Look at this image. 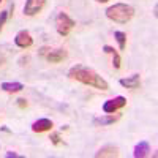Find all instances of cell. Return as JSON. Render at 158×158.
<instances>
[{"label": "cell", "mask_w": 158, "mask_h": 158, "mask_svg": "<svg viewBox=\"0 0 158 158\" xmlns=\"http://www.w3.org/2000/svg\"><path fill=\"white\" fill-rule=\"evenodd\" d=\"M6 156H15V158H18L19 155H18V153H15V152H8V153H6Z\"/></svg>", "instance_id": "cell-20"}, {"label": "cell", "mask_w": 158, "mask_h": 158, "mask_svg": "<svg viewBox=\"0 0 158 158\" xmlns=\"http://www.w3.org/2000/svg\"><path fill=\"white\" fill-rule=\"evenodd\" d=\"M68 77L82 82V84L92 85L95 89H100V90H109V84L104 81L97 71H94L89 67H84V65H74L73 68H70Z\"/></svg>", "instance_id": "cell-1"}, {"label": "cell", "mask_w": 158, "mask_h": 158, "mask_svg": "<svg viewBox=\"0 0 158 158\" xmlns=\"http://www.w3.org/2000/svg\"><path fill=\"white\" fill-rule=\"evenodd\" d=\"M127 104V98L123 97H115L112 100H108L106 103L103 104V111L106 114H112V112H117L118 109H122Z\"/></svg>", "instance_id": "cell-5"}, {"label": "cell", "mask_w": 158, "mask_h": 158, "mask_svg": "<svg viewBox=\"0 0 158 158\" xmlns=\"http://www.w3.org/2000/svg\"><path fill=\"white\" fill-rule=\"evenodd\" d=\"M95 156H118V149L117 147H112V146H106V147H103L97 152Z\"/></svg>", "instance_id": "cell-14"}, {"label": "cell", "mask_w": 158, "mask_h": 158, "mask_svg": "<svg viewBox=\"0 0 158 158\" xmlns=\"http://www.w3.org/2000/svg\"><path fill=\"white\" fill-rule=\"evenodd\" d=\"M44 5H46V0H27L24 5V15L25 16H35L38 13H41Z\"/></svg>", "instance_id": "cell-4"}, {"label": "cell", "mask_w": 158, "mask_h": 158, "mask_svg": "<svg viewBox=\"0 0 158 158\" xmlns=\"http://www.w3.org/2000/svg\"><path fill=\"white\" fill-rule=\"evenodd\" d=\"M15 43H16V46H19L22 49H27L33 44V38L30 36V33L27 30H21V32H18V35L15 38Z\"/></svg>", "instance_id": "cell-6"}, {"label": "cell", "mask_w": 158, "mask_h": 158, "mask_svg": "<svg viewBox=\"0 0 158 158\" xmlns=\"http://www.w3.org/2000/svg\"><path fill=\"white\" fill-rule=\"evenodd\" d=\"M98 3H106V2H109V0H97Z\"/></svg>", "instance_id": "cell-22"}, {"label": "cell", "mask_w": 158, "mask_h": 158, "mask_svg": "<svg viewBox=\"0 0 158 158\" xmlns=\"http://www.w3.org/2000/svg\"><path fill=\"white\" fill-rule=\"evenodd\" d=\"M118 82H120L122 87H127V89H138L139 84H141V79H139V74H133V76H130V77L120 79Z\"/></svg>", "instance_id": "cell-11"}, {"label": "cell", "mask_w": 158, "mask_h": 158, "mask_svg": "<svg viewBox=\"0 0 158 158\" xmlns=\"http://www.w3.org/2000/svg\"><path fill=\"white\" fill-rule=\"evenodd\" d=\"M18 106L19 108H27V101H25L24 98H19L18 100Z\"/></svg>", "instance_id": "cell-18"}, {"label": "cell", "mask_w": 158, "mask_h": 158, "mask_svg": "<svg viewBox=\"0 0 158 158\" xmlns=\"http://www.w3.org/2000/svg\"><path fill=\"white\" fill-rule=\"evenodd\" d=\"M0 2H2V0H0Z\"/></svg>", "instance_id": "cell-23"}, {"label": "cell", "mask_w": 158, "mask_h": 158, "mask_svg": "<svg viewBox=\"0 0 158 158\" xmlns=\"http://www.w3.org/2000/svg\"><path fill=\"white\" fill-rule=\"evenodd\" d=\"M74 25H76V22L67 15V13H59L57 15V18H56V29H57L59 35L67 36L73 30Z\"/></svg>", "instance_id": "cell-3"}, {"label": "cell", "mask_w": 158, "mask_h": 158, "mask_svg": "<svg viewBox=\"0 0 158 158\" xmlns=\"http://www.w3.org/2000/svg\"><path fill=\"white\" fill-rule=\"evenodd\" d=\"M51 142L54 144V146H59V144L62 142V141H60V136H59V133H52V135H51Z\"/></svg>", "instance_id": "cell-17"}, {"label": "cell", "mask_w": 158, "mask_h": 158, "mask_svg": "<svg viewBox=\"0 0 158 158\" xmlns=\"http://www.w3.org/2000/svg\"><path fill=\"white\" fill-rule=\"evenodd\" d=\"M118 118H120V114H108V115H101V117H95L94 118V125H101V127H106L111 123H115Z\"/></svg>", "instance_id": "cell-8"}, {"label": "cell", "mask_w": 158, "mask_h": 158, "mask_svg": "<svg viewBox=\"0 0 158 158\" xmlns=\"http://www.w3.org/2000/svg\"><path fill=\"white\" fill-rule=\"evenodd\" d=\"M49 51H51L49 48H41V49H40V56H43V57H46V54H48Z\"/></svg>", "instance_id": "cell-19"}, {"label": "cell", "mask_w": 158, "mask_h": 158, "mask_svg": "<svg viewBox=\"0 0 158 158\" xmlns=\"http://www.w3.org/2000/svg\"><path fill=\"white\" fill-rule=\"evenodd\" d=\"M6 19H8V11H2V13H0V32H2Z\"/></svg>", "instance_id": "cell-16"}, {"label": "cell", "mask_w": 158, "mask_h": 158, "mask_svg": "<svg viewBox=\"0 0 158 158\" xmlns=\"http://www.w3.org/2000/svg\"><path fill=\"white\" fill-rule=\"evenodd\" d=\"M52 127H54V123H52V120H49V118H38L36 122H33L32 130L35 133H44V131L52 130Z\"/></svg>", "instance_id": "cell-7"}, {"label": "cell", "mask_w": 158, "mask_h": 158, "mask_svg": "<svg viewBox=\"0 0 158 158\" xmlns=\"http://www.w3.org/2000/svg\"><path fill=\"white\" fill-rule=\"evenodd\" d=\"M114 36H115L117 43H118V48L123 51L125 46H127V33H123V32H120V30H117V32H114Z\"/></svg>", "instance_id": "cell-15"}, {"label": "cell", "mask_w": 158, "mask_h": 158, "mask_svg": "<svg viewBox=\"0 0 158 158\" xmlns=\"http://www.w3.org/2000/svg\"><path fill=\"white\" fill-rule=\"evenodd\" d=\"M108 19L117 22V24H127L133 19L135 16V8L127 3H115L106 10Z\"/></svg>", "instance_id": "cell-2"}, {"label": "cell", "mask_w": 158, "mask_h": 158, "mask_svg": "<svg viewBox=\"0 0 158 158\" xmlns=\"http://www.w3.org/2000/svg\"><path fill=\"white\" fill-rule=\"evenodd\" d=\"M24 89V84L21 82H3L2 84V90L8 92V94H16V92H21Z\"/></svg>", "instance_id": "cell-13"}, {"label": "cell", "mask_w": 158, "mask_h": 158, "mask_svg": "<svg viewBox=\"0 0 158 158\" xmlns=\"http://www.w3.org/2000/svg\"><path fill=\"white\" fill-rule=\"evenodd\" d=\"M103 51H104V52H108V54H112V63H114V68H115V70L120 68L122 60H120V56H118V52H117L114 48H111V46H104V48H103Z\"/></svg>", "instance_id": "cell-12"}, {"label": "cell", "mask_w": 158, "mask_h": 158, "mask_svg": "<svg viewBox=\"0 0 158 158\" xmlns=\"http://www.w3.org/2000/svg\"><path fill=\"white\" fill-rule=\"evenodd\" d=\"M5 63V57L2 56V54H0V67H2V65Z\"/></svg>", "instance_id": "cell-21"}, {"label": "cell", "mask_w": 158, "mask_h": 158, "mask_svg": "<svg viewBox=\"0 0 158 158\" xmlns=\"http://www.w3.org/2000/svg\"><path fill=\"white\" fill-rule=\"evenodd\" d=\"M65 59H67V51L65 49H54V51H49L46 54V60L51 63H60Z\"/></svg>", "instance_id": "cell-9"}, {"label": "cell", "mask_w": 158, "mask_h": 158, "mask_svg": "<svg viewBox=\"0 0 158 158\" xmlns=\"http://www.w3.org/2000/svg\"><path fill=\"white\" fill-rule=\"evenodd\" d=\"M149 155H150V146H149V142L142 141V142L136 144L135 152H133V156L135 158H146Z\"/></svg>", "instance_id": "cell-10"}]
</instances>
